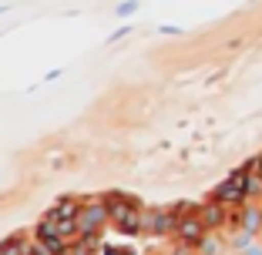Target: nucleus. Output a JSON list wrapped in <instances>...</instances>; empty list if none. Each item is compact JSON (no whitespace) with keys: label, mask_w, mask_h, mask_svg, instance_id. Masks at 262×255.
Returning a JSON list of instances; mask_svg holds the SVG:
<instances>
[{"label":"nucleus","mask_w":262,"mask_h":255,"mask_svg":"<svg viewBox=\"0 0 262 255\" xmlns=\"http://www.w3.org/2000/svg\"><path fill=\"white\" fill-rule=\"evenodd\" d=\"M246 178H249V168H242V171H235V175H232V178H229V181H225V185H222V188H219V198H229V201H235V198H242V195H246V192H249V188H252V185H249V181H246Z\"/></svg>","instance_id":"obj_1"}]
</instances>
